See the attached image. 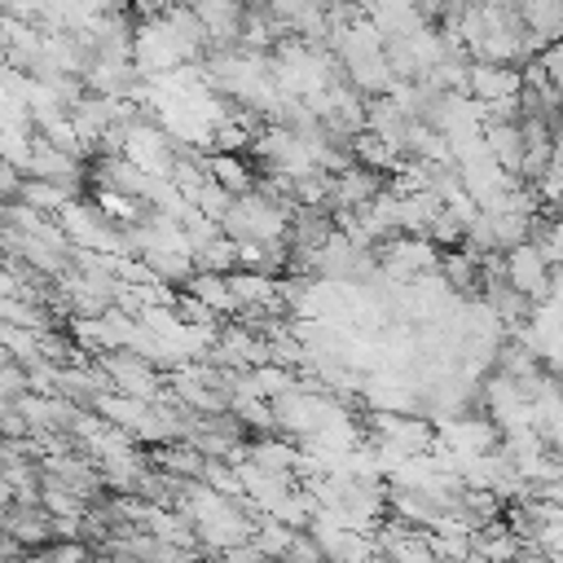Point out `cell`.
<instances>
[{"label": "cell", "instance_id": "cell-1", "mask_svg": "<svg viewBox=\"0 0 563 563\" xmlns=\"http://www.w3.org/2000/svg\"><path fill=\"white\" fill-rule=\"evenodd\" d=\"M97 365H101V369L110 374L114 391H123V396H145V400H154L158 374H154V361H145L141 352L114 347V352H101V361H97Z\"/></svg>", "mask_w": 563, "mask_h": 563}, {"label": "cell", "instance_id": "cell-2", "mask_svg": "<svg viewBox=\"0 0 563 563\" xmlns=\"http://www.w3.org/2000/svg\"><path fill=\"white\" fill-rule=\"evenodd\" d=\"M506 277L532 299V303H541V299H550V286H554V268L545 264V255L532 246V242H519V246H510L506 251Z\"/></svg>", "mask_w": 563, "mask_h": 563}, {"label": "cell", "instance_id": "cell-3", "mask_svg": "<svg viewBox=\"0 0 563 563\" xmlns=\"http://www.w3.org/2000/svg\"><path fill=\"white\" fill-rule=\"evenodd\" d=\"M365 18L383 31V40H396V35H413L422 26H435L422 18V9L413 0H365Z\"/></svg>", "mask_w": 563, "mask_h": 563}, {"label": "cell", "instance_id": "cell-4", "mask_svg": "<svg viewBox=\"0 0 563 563\" xmlns=\"http://www.w3.org/2000/svg\"><path fill=\"white\" fill-rule=\"evenodd\" d=\"M519 92H523V70L519 66H501V62H475L471 66V97L501 101V97H519Z\"/></svg>", "mask_w": 563, "mask_h": 563}, {"label": "cell", "instance_id": "cell-5", "mask_svg": "<svg viewBox=\"0 0 563 563\" xmlns=\"http://www.w3.org/2000/svg\"><path fill=\"white\" fill-rule=\"evenodd\" d=\"M515 9L523 13L528 31L541 44H559L563 40V0H515Z\"/></svg>", "mask_w": 563, "mask_h": 563}, {"label": "cell", "instance_id": "cell-6", "mask_svg": "<svg viewBox=\"0 0 563 563\" xmlns=\"http://www.w3.org/2000/svg\"><path fill=\"white\" fill-rule=\"evenodd\" d=\"M484 141H488V150H493V158L506 167V172H515L519 176V163H523V123H488L484 128Z\"/></svg>", "mask_w": 563, "mask_h": 563}, {"label": "cell", "instance_id": "cell-7", "mask_svg": "<svg viewBox=\"0 0 563 563\" xmlns=\"http://www.w3.org/2000/svg\"><path fill=\"white\" fill-rule=\"evenodd\" d=\"M189 295L202 299L207 308L216 312H238V299H233V286H229V273H211V268H198L189 277Z\"/></svg>", "mask_w": 563, "mask_h": 563}, {"label": "cell", "instance_id": "cell-8", "mask_svg": "<svg viewBox=\"0 0 563 563\" xmlns=\"http://www.w3.org/2000/svg\"><path fill=\"white\" fill-rule=\"evenodd\" d=\"M211 176H216L229 194H238V198L255 189V180H251L246 163H242V158H233V154H216V158H211Z\"/></svg>", "mask_w": 563, "mask_h": 563}, {"label": "cell", "instance_id": "cell-9", "mask_svg": "<svg viewBox=\"0 0 563 563\" xmlns=\"http://www.w3.org/2000/svg\"><path fill=\"white\" fill-rule=\"evenodd\" d=\"M0 312H4L9 325H22V330H44V325H48V321H44V308H40L35 299H4Z\"/></svg>", "mask_w": 563, "mask_h": 563}, {"label": "cell", "instance_id": "cell-10", "mask_svg": "<svg viewBox=\"0 0 563 563\" xmlns=\"http://www.w3.org/2000/svg\"><path fill=\"white\" fill-rule=\"evenodd\" d=\"M541 66H545V75H550V84L563 92V40L559 44H545L541 48Z\"/></svg>", "mask_w": 563, "mask_h": 563}, {"label": "cell", "instance_id": "cell-11", "mask_svg": "<svg viewBox=\"0 0 563 563\" xmlns=\"http://www.w3.org/2000/svg\"><path fill=\"white\" fill-rule=\"evenodd\" d=\"M242 4H246V9H264L268 0H242Z\"/></svg>", "mask_w": 563, "mask_h": 563}, {"label": "cell", "instance_id": "cell-12", "mask_svg": "<svg viewBox=\"0 0 563 563\" xmlns=\"http://www.w3.org/2000/svg\"><path fill=\"white\" fill-rule=\"evenodd\" d=\"M484 4H515V0H484Z\"/></svg>", "mask_w": 563, "mask_h": 563}, {"label": "cell", "instance_id": "cell-13", "mask_svg": "<svg viewBox=\"0 0 563 563\" xmlns=\"http://www.w3.org/2000/svg\"><path fill=\"white\" fill-rule=\"evenodd\" d=\"M128 4H132V0H128Z\"/></svg>", "mask_w": 563, "mask_h": 563}]
</instances>
